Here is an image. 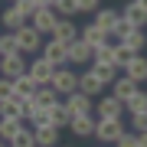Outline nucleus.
Returning <instances> with one entry per match:
<instances>
[{"mask_svg": "<svg viewBox=\"0 0 147 147\" xmlns=\"http://www.w3.org/2000/svg\"><path fill=\"white\" fill-rule=\"evenodd\" d=\"M42 33L33 26V23H26L23 30H16V46H20V53L23 56H39L42 53Z\"/></svg>", "mask_w": 147, "mask_h": 147, "instance_id": "nucleus-1", "label": "nucleus"}, {"mask_svg": "<svg viewBox=\"0 0 147 147\" xmlns=\"http://www.w3.org/2000/svg\"><path fill=\"white\" fill-rule=\"evenodd\" d=\"M124 121L121 118H98V127H95V137H98V144H118L121 137H124Z\"/></svg>", "mask_w": 147, "mask_h": 147, "instance_id": "nucleus-2", "label": "nucleus"}, {"mask_svg": "<svg viewBox=\"0 0 147 147\" xmlns=\"http://www.w3.org/2000/svg\"><path fill=\"white\" fill-rule=\"evenodd\" d=\"M49 85L65 98V95L79 92V72H72L69 65H62V69H56V72H53V82H49Z\"/></svg>", "mask_w": 147, "mask_h": 147, "instance_id": "nucleus-3", "label": "nucleus"}, {"mask_svg": "<svg viewBox=\"0 0 147 147\" xmlns=\"http://www.w3.org/2000/svg\"><path fill=\"white\" fill-rule=\"evenodd\" d=\"M42 56H46L56 69L69 65V42H62V39H53V36H49L46 42H42Z\"/></svg>", "mask_w": 147, "mask_h": 147, "instance_id": "nucleus-4", "label": "nucleus"}, {"mask_svg": "<svg viewBox=\"0 0 147 147\" xmlns=\"http://www.w3.org/2000/svg\"><path fill=\"white\" fill-rule=\"evenodd\" d=\"M30 69L26 56L23 53H13V56H0V75H7V79H16V75H23Z\"/></svg>", "mask_w": 147, "mask_h": 147, "instance_id": "nucleus-5", "label": "nucleus"}, {"mask_svg": "<svg viewBox=\"0 0 147 147\" xmlns=\"http://www.w3.org/2000/svg\"><path fill=\"white\" fill-rule=\"evenodd\" d=\"M95 59V46H88L85 39L69 42V65H92Z\"/></svg>", "mask_w": 147, "mask_h": 147, "instance_id": "nucleus-6", "label": "nucleus"}, {"mask_svg": "<svg viewBox=\"0 0 147 147\" xmlns=\"http://www.w3.org/2000/svg\"><path fill=\"white\" fill-rule=\"evenodd\" d=\"M53 72H56V65L49 62V59L42 56V53L30 59V75H33V79H36L39 85H49V82H53Z\"/></svg>", "mask_w": 147, "mask_h": 147, "instance_id": "nucleus-7", "label": "nucleus"}, {"mask_svg": "<svg viewBox=\"0 0 147 147\" xmlns=\"http://www.w3.org/2000/svg\"><path fill=\"white\" fill-rule=\"evenodd\" d=\"M95 115L98 118H121L124 115V101L115 98V95H101V98L95 101Z\"/></svg>", "mask_w": 147, "mask_h": 147, "instance_id": "nucleus-8", "label": "nucleus"}, {"mask_svg": "<svg viewBox=\"0 0 147 147\" xmlns=\"http://www.w3.org/2000/svg\"><path fill=\"white\" fill-rule=\"evenodd\" d=\"M30 23H33V26H36V30L42 33V36H49V33H53V26L59 23V10H56V7H46V10H36Z\"/></svg>", "mask_w": 147, "mask_h": 147, "instance_id": "nucleus-9", "label": "nucleus"}, {"mask_svg": "<svg viewBox=\"0 0 147 147\" xmlns=\"http://www.w3.org/2000/svg\"><path fill=\"white\" fill-rule=\"evenodd\" d=\"M65 105L72 108V115H95V98L85 92H72L65 95Z\"/></svg>", "mask_w": 147, "mask_h": 147, "instance_id": "nucleus-10", "label": "nucleus"}, {"mask_svg": "<svg viewBox=\"0 0 147 147\" xmlns=\"http://www.w3.org/2000/svg\"><path fill=\"white\" fill-rule=\"evenodd\" d=\"M137 92H141V82L127 79V75H118L115 85H111V95H115V98H121V101H131Z\"/></svg>", "mask_w": 147, "mask_h": 147, "instance_id": "nucleus-11", "label": "nucleus"}, {"mask_svg": "<svg viewBox=\"0 0 147 147\" xmlns=\"http://www.w3.org/2000/svg\"><path fill=\"white\" fill-rule=\"evenodd\" d=\"M108 85L98 79V75L92 72V69H85V72H79V92H85V95H92V98H98L101 92H105Z\"/></svg>", "mask_w": 147, "mask_h": 147, "instance_id": "nucleus-12", "label": "nucleus"}, {"mask_svg": "<svg viewBox=\"0 0 147 147\" xmlns=\"http://www.w3.org/2000/svg\"><path fill=\"white\" fill-rule=\"evenodd\" d=\"M95 127H98V118L95 115H75L72 124H69V131L75 137H95Z\"/></svg>", "mask_w": 147, "mask_h": 147, "instance_id": "nucleus-13", "label": "nucleus"}, {"mask_svg": "<svg viewBox=\"0 0 147 147\" xmlns=\"http://www.w3.org/2000/svg\"><path fill=\"white\" fill-rule=\"evenodd\" d=\"M49 36H53V39H62V42H75V39H79V23H72L69 16H59V23L53 26Z\"/></svg>", "mask_w": 147, "mask_h": 147, "instance_id": "nucleus-14", "label": "nucleus"}, {"mask_svg": "<svg viewBox=\"0 0 147 147\" xmlns=\"http://www.w3.org/2000/svg\"><path fill=\"white\" fill-rule=\"evenodd\" d=\"M121 16H124L134 30H144V26H147V10H144L141 3H134V0H127V3L121 7Z\"/></svg>", "mask_w": 147, "mask_h": 147, "instance_id": "nucleus-15", "label": "nucleus"}, {"mask_svg": "<svg viewBox=\"0 0 147 147\" xmlns=\"http://www.w3.org/2000/svg\"><path fill=\"white\" fill-rule=\"evenodd\" d=\"M26 16H23L20 10H16V7L10 3V7H3V13H0V26H7V30H10V33H16V30H23V26H26Z\"/></svg>", "mask_w": 147, "mask_h": 147, "instance_id": "nucleus-16", "label": "nucleus"}, {"mask_svg": "<svg viewBox=\"0 0 147 147\" xmlns=\"http://www.w3.org/2000/svg\"><path fill=\"white\" fill-rule=\"evenodd\" d=\"M72 118H75V115H72V108L65 105V98L59 101L56 108H49V121H53V124L59 127V131H69V124H72Z\"/></svg>", "mask_w": 147, "mask_h": 147, "instance_id": "nucleus-17", "label": "nucleus"}, {"mask_svg": "<svg viewBox=\"0 0 147 147\" xmlns=\"http://www.w3.org/2000/svg\"><path fill=\"white\" fill-rule=\"evenodd\" d=\"M79 39H85L88 46H101V42H111V36L98 23H88V26H79Z\"/></svg>", "mask_w": 147, "mask_h": 147, "instance_id": "nucleus-18", "label": "nucleus"}, {"mask_svg": "<svg viewBox=\"0 0 147 147\" xmlns=\"http://www.w3.org/2000/svg\"><path fill=\"white\" fill-rule=\"evenodd\" d=\"M13 88H16V95H20V98H33V95L39 92V82L33 79L30 69H26L23 75H16V79H13Z\"/></svg>", "mask_w": 147, "mask_h": 147, "instance_id": "nucleus-19", "label": "nucleus"}, {"mask_svg": "<svg viewBox=\"0 0 147 147\" xmlns=\"http://www.w3.org/2000/svg\"><path fill=\"white\" fill-rule=\"evenodd\" d=\"M59 137H62V131H59L56 124L36 127V147H59Z\"/></svg>", "mask_w": 147, "mask_h": 147, "instance_id": "nucleus-20", "label": "nucleus"}, {"mask_svg": "<svg viewBox=\"0 0 147 147\" xmlns=\"http://www.w3.org/2000/svg\"><path fill=\"white\" fill-rule=\"evenodd\" d=\"M118 20H121V10H108V7H101V10L95 13L92 23H98V26L111 36V33H115V26H118Z\"/></svg>", "mask_w": 147, "mask_h": 147, "instance_id": "nucleus-21", "label": "nucleus"}, {"mask_svg": "<svg viewBox=\"0 0 147 147\" xmlns=\"http://www.w3.org/2000/svg\"><path fill=\"white\" fill-rule=\"evenodd\" d=\"M33 98H36V105H39V108H56L59 101H62V95H59L53 85H39V92L33 95Z\"/></svg>", "mask_w": 147, "mask_h": 147, "instance_id": "nucleus-22", "label": "nucleus"}, {"mask_svg": "<svg viewBox=\"0 0 147 147\" xmlns=\"http://www.w3.org/2000/svg\"><path fill=\"white\" fill-rule=\"evenodd\" d=\"M88 69H92V72L98 75V79L105 82V85H115V79H118V72H121V69H118L115 62H92Z\"/></svg>", "mask_w": 147, "mask_h": 147, "instance_id": "nucleus-23", "label": "nucleus"}, {"mask_svg": "<svg viewBox=\"0 0 147 147\" xmlns=\"http://www.w3.org/2000/svg\"><path fill=\"white\" fill-rule=\"evenodd\" d=\"M124 75H127V79H134V82H147V59L144 56H134L131 59V62H127V69H124Z\"/></svg>", "mask_w": 147, "mask_h": 147, "instance_id": "nucleus-24", "label": "nucleus"}, {"mask_svg": "<svg viewBox=\"0 0 147 147\" xmlns=\"http://www.w3.org/2000/svg\"><path fill=\"white\" fill-rule=\"evenodd\" d=\"M0 118H20L23 121V98H20V95L0 101Z\"/></svg>", "mask_w": 147, "mask_h": 147, "instance_id": "nucleus-25", "label": "nucleus"}, {"mask_svg": "<svg viewBox=\"0 0 147 147\" xmlns=\"http://www.w3.org/2000/svg\"><path fill=\"white\" fill-rule=\"evenodd\" d=\"M10 147H36V127H20V131L13 134V141H10Z\"/></svg>", "mask_w": 147, "mask_h": 147, "instance_id": "nucleus-26", "label": "nucleus"}, {"mask_svg": "<svg viewBox=\"0 0 147 147\" xmlns=\"http://www.w3.org/2000/svg\"><path fill=\"white\" fill-rule=\"evenodd\" d=\"M121 42H124L127 49H134V53L141 56V53H144V46H147V33H144V30H131V33H127V36L121 39Z\"/></svg>", "mask_w": 147, "mask_h": 147, "instance_id": "nucleus-27", "label": "nucleus"}, {"mask_svg": "<svg viewBox=\"0 0 147 147\" xmlns=\"http://www.w3.org/2000/svg\"><path fill=\"white\" fill-rule=\"evenodd\" d=\"M20 127H23V121H20V118H0V137H3L7 144L13 141V134L20 131Z\"/></svg>", "mask_w": 147, "mask_h": 147, "instance_id": "nucleus-28", "label": "nucleus"}, {"mask_svg": "<svg viewBox=\"0 0 147 147\" xmlns=\"http://www.w3.org/2000/svg\"><path fill=\"white\" fill-rule=\"evenodd\" d=\"M134 56H137V53H134V49H127L124 42H115V65L121 69V72L127 69V62H131Z\"/></svg>", "mask_w": 147, "mask_h": 147, "instance_id": "nucleus-29", "label": "nucleus"}, {"mask_svg": "<svg viewBox=\"0 0 147 147\" xmlns=\"http://www.w3.org/2000/svg\"><path fill=\"white\" fill-rule=\"evenodd\" d=\"M13 53H20V46H16V33L3 30V33H0V56H13Z\"/></svg>", "mask_w": 147, "mask_h": 147, "instance_id": "nucleus-30", "label": "nucleus"}, {"mask_svg": "<svg viewBox=\"0 0 147 147\" xmlns=\"http://www.w3.org/2000/svg\"><path fill=\"white\" fill-rule=\"evenodd\" d=\"M124 111H127V115H141V111H147V92L141 88L131 101H124Z\"/></svg>", "mask_w": 147, "mask_h": 147, "instance_id": "nucleus-31", "label": "nucleus"}, {"mask_svg": "<svg viewBox=\"0 0 147 147\" xmlns=\"http://www.w3.org/2000/svg\"><path fill=\"white\" fill-rule=\"evenodd\" d=\"M92 62H115V42L95 46V59H92Z\"/></svg>", "mask_w": 147, "mask_h": 147, "instance_id": "nucleus-32", "label": "nucleus"}, {"mask_svg": "<svg viewBox=\"0 0 147 147\" xmlns=\"http://www.w3.org/2000/svg\"><path fill=\"white\" fill-rule=\"evenodd\" d=\"M127 131H134V134H144V131H147V111H141V115H131V124H127Z\"/></svg>", "mask_w": 147, "mask_h": 147, "instance_id": "nucleus-33", "label": "nucleus"}, {"mask_svg": "<svg viewBox=\"0 0 147 147\" xmlns=\"http://www.w3.org/2000/svg\"><path fill=\"white\" fill-rule=\"evenodd\" d=\"M13 7H16L23 16H26V20H33V13L39 10V7H36V0H13Z\"/></svg>", "mask_w": 147, "mask_h": 147, "instance_id": "nucleus-34", "label": "nucleus"}, {"mask_svg": "<svg viewBox=\"0 0 147 147\" xmlns=\"http://www.w3.org/2000/svg\"><path fill=\"white\" fill-rule=\"evenodd\" d=\"M131 30H134V26H131V23L124 20V16H121V20H118V26H115V33H111V42H121V39H124V36H127Z\"/></svg>", "mask_w": 147, "mask_h": 147, "instance_id": "nucleus-35", "label": "nucleus"}, {"mask_svg": "<svg viewBox=\"0 0 147 147\" xmlns=\"http://www.w3.org/2000/svg\"><path fill=\"white\" fill-rule=\"evenodd\" d=\"M30 124H33V127L53 124V121H49V108H36V111H33V118H30Z\"/></svg>", "mask_w": 147, "mask_h": 147, "instance_id": "nucleus-36", "label": "nucleus"}, {"mask_svg": "<svg viewBox=\"0 0 147 147\" xmlns=\"http://www.w3.org/2000/svg\"><path fill=\"white\" fill-rule=\"evenodd\" d=\"M16 88H13V79H7V75H0V101L3 98H13Z\"/></svg>", "mask_w": 147, "mask_h": 147, "instance_id": "nucleus-37", "label": "nucleus"}, {"mask_svg": "<svg viewBox=\"0 0 147 147\" xmlns=\"http://www.w3.org/2000/svg\"><path fill=\"white\" fill-rule=\"evenodd\" d=\"M115 147H141V137H137L134 131H124V137H121Z\"/></svg>", "mask_w": 147, "mask_h": 147, "instance_id": "nucleus-38", "label": "nucleus"}, {"mask_svg": "<svg viewBox=\"0 0 147 147\" xmlns=\"http://www.w3.org/2000/svg\"><path fill=\"white\" fill-rule=\"evenodd\" d=\"M101 0H79V13H98Z\"/></svg>", "mask_w": 147, "mask_h": 147, "instance_id": "nucleus-39", "label": "nucleus"}, {"mask_svg": "<svg viewBox=\"0 0 147 147\" xmlns=\"http://www.w3.org/2000/svg\"><path fill=\"white\" fill-rule=\"evenodd\" d=\"M36 7H39V10H46V7H53V0H36Z\"/></svg>", "mask_w": 147, "mask_h": 147, "instance_id": "nucleus-40", "label": "nucleus"}, {"mask_svg": "<svg viewBox=\"0 0 147 147\" xmlns=\"http://www.w3.org/2000/svg\"><path fill=\"white\" fill-rule=\"evenodd\" d=\"M137 137H141V147H147V131H144V134H137Z\"/></svg>", "mask_w": 147, "mask_h": 147, "instance_id": "nucleus-41", "label": "nucleus"}, {"mask_svg": "<svg viewBox=\"0 0 147 147\" xmlns=\"http://www.w3.org/2000/svg\"><path fill=\"white\" fill-rule=\"evenodd\" d=\"M134 3H141V7H144V10H147V0H134Z\"/></svg>", "mask_w": 147, "mask_h": 147, "instance_id": "nucleus-42", "label": "nucleus"}, {"mask_svg": "<svg viewBox=\"0 0 147 147\" xmlns=\"http://www.w3.org/2000/svg\"><path fill=\"white\" fill-rule=\"evenodd\" d=\"M0 147H7V141H3V137H0Z\"/></svg>", "mask_w": 147, "mask_h": 147, "instance_id": "nucleus-43", "label": "nucleus"}, {"mask_svg": "<svg viewBox=\"0 0 147 147\" xmlns=\"http://www.w3.org/2000/svg\"><path fill=\"white\" fill-rule=\"evenodd\" d=\"M59 147H69V144H59Z\"/></svg>", "mask_w": 147, "mask_h": 147, "instance_id": "nucleus-44", "label": "nucleus"}, {"mask_svg": "<svg viewBox=\"0 0 147 147\" xmlns=\"http://www.w3.org/2000/svg\"><path fill=\"white\" fill-rule=\"evenodd\" d=\"M7 147H10V144H7Z\"/></svg>", "mask_w": 147, "mask_h": 147, "instance_id": "nucleus-45", "label": "nucleus"}, {"mask_svg": "<svg viewBox=\"0 0 147 147\" xmlns=\"http://www.w3.org/2000/svg\"><path fill=\"white\" fill-rule=\"evenodd\" d=\"M10 3H13V0H10Z\"/></svg>", "mask_w": 147, "mask_h": 147, "instance_id": "nucleus-46", "label": "nucleus"}, {"mask_svg": "<svg viewBox=\"0 0 147 147\" xmlns=\"http://www.w3.org/2000/svg\"><path fill=\"white\" fill-rule=\"evenodd\" d=\"M101 147H105V144H101Z\"/></svg>", "mask_w": 147, "mask_h": 147, "instance_id": "nucleus-47", "label": "nucleus"}]
</instances>
